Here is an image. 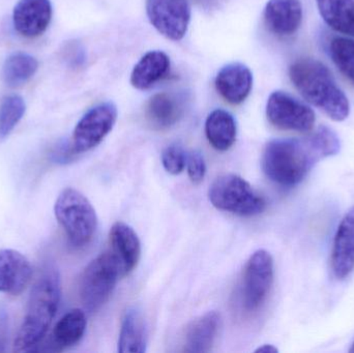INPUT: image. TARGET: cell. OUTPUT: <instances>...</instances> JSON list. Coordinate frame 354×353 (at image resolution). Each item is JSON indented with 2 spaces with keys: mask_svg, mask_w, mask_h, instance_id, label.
<instances>
[{
  "mask_svg": "<svg viewBox=\"0 0 354 353\" xmlns=\"http://www.w3.org/2000/svg\"><path fill=\"white\" fill-rule=\"evenodd\" d=\"M338 135L328 126H320L304 139H276L266 144L262 169L279 186H297L305 180L320 160L340 151Z\"/></svg>",
  "mask_w": 354,
  "mask_h": 353,
  "instance_id": "obj_1",
  "label": "cell"
},
{
  "mask_svg": "<svg viewBox=\"0 0 354 353\" xmlns=\"http://www.w3.org/2000/svg\"><path fill=\"white\" fill-rule=\"evenodd\" d=\"M289 78L304 99L324 111L335 122L351 114V103L328 66L313 58L295 60L289 68Z\"/></svg>",
  "mask_w": 354,
  "mask_h": 353,
  "instance_id": "obj_2",
  "label": "cell"
},
{
  "mask_svg": "<svg viewBox=\"0 0 354 353\" xmlns=\"http://www.w3.org/2000/svg\"><path fill=\"white\" fill-rule=\"evenodd\" d=\"M60 294L59 274L53 267H48L31 289L24 319L15 340L14 352H30L39 345L55 316Z\"/></svg>",
  "mask_w": 354,
  "mask_h": 353,
  "instance_id": "obj_3",
  "label": "cell"
},
{
  "mask_svg": "<svg viewBox=\"0 0 354 353\" xmlns=\"http://www.w3.org/2000/svg\"><path fill=\"white\" fill-rule=\"evenodd\" d=\"M54 213L73 247L82 248L93 240L97 228V213L82 193L64 189L56 199Z\"/></svg>",
  "mask_w": 354,
  "mask_h": 353,
  "instance_id": "obj_4",
  "label": "cell"
},
{
  "mask_svg": "<svg viewBox=\"0 0 354 353\" xmlns=\"http://www.w3.org/2000/svg\"><path fill=\"white\" fill-rule=\"evenodd\" d=\"M208 198L216 209L241 217H254L266 209L263 197L235 174L216 178L208 191Z\"/></svg>",
  "mask_w": 354,
  "mask_h": 353,
  "instance_id": "obj_5",
  "label": "cell"
},
{
  "mask_svg": "<svg viewBox=\"0 0 354 353\" xmlns=\"http://www.w3.org/2000/svg\"><path fill=\"white\" fill-rule=\"evenodd\" d=\"M120 276V265L110 251L93 259L83 271L79 285L85 309L89 312L100 310L109 300Z\"/></svg>",
  "mask_w": 354,
  "mask_h": 353,
  "instance_id": "obj_6",
  "label": "cell"
},
{
  "mask_svg": "<svg viewBox=\"0 0 354 353\" xmlns=\"http://www.w3.org/2000/svg\"><path fill=\"white\" fill-rule=\"evenodd\" d=\"M274 283V259L266 250L251 255L241 279L239 302L245 312L254 313L266 303Z\"/></svg>",
  "mask_w": 354,
  "mask_h": 353,
  "instance_id": "obj_7",
  "label": "cell"
},
{
  "mask_svg": "<svg viewBox=\"0 0 354 353\" xmlns=\"http://www.w3.org/2000/svg\"><path fill=\"white\" fill-rule=\"evenodd\" d=\"M266 116L276 128L299 133L311 132L316 120L311 107L282 90L270 93Z\"/></svg>",
  "mask_w": 354,
  "mask_h": 353,
  "instance_id": "obj_8",
  "label": "cell"
},
{
  "mask_svg": "<svg viewBox=\"0 0 354 353\" xmlns=\"http://www.w3.org/2000/svg\"><path fill=\"white\" fill-rule=\"evenodd\" d=\"M118 107L112 102L99 104L82 116L74 133L72 149L76 155L95 149L111 132L118 120Z\"/></svg>",
  "mask_w": 354,
  "mask_h": 353,
  "instance_id": "obj_9",
  "label": "cell"
},
{
  "mask_svg": "<svg viewBox=\"0 0 354 353\" xmlns=\"http://www.w3.org/2000/svg\"><path fill=\"white\" fill-rule=\"evenodd\" d=\"M147 14L151 24L171 41L185 37L191 21L187 0H147Z\"/></svg>",
  "mask_w": 354,
  "mask_h": 353,
  "instance_id": "obj_10",
  "label": "cell"
},
{
  "mask_svg": "<svg viewBox=\"0 0 354 353\" xmlns=\"http://www.w3.org/2000/svg\"><path fill=\"white\" fill-rule=\"evenodd\" d=\"M52 18L50 0H20L12 12L15 29L25 37H37L47 30Z\"/></svg>",
  "mask_w": 354,
  "mask_h": 353,
  "instance_id": "obj_11",
  "label": "cell"
},
{
  "mask_svg": "<svg viewBox=\"0 0 354 353\" xmlns=\"http://www.w3.org/2000/svg\"><path fill=\"white\" fill-rule=\"evenodd\" d=\"M330 267L338 280L346 279L354 271V207L347 211L337 229Z\"/></svg>",
  "mask_w": 354,
  "mask_h": 353,
  "instance_id": "obj_12",
  "label": "cell"
},
{
  "mask_svg": "<svg viewBox=\"0 0 354 353\" xmlns=\"http://www.w3.org/2000/svg\"><path fill=\"white\" fill-rule=\"evenodd\" d=\"M214 85L225 101L232 105H239L247 99L251 93L253 74L245 64L233 62L218 70Z\"/></svg>",
  "mask_w": 354,
  "mask_h": 353,
  "instance_id": "obj_13",
  "label": "cell"
},
{
  "mask_svg": "<svg viewBox=\"0 0 354 353\" xmlns=\"http://www.w3.org/2000/svg\"><path fill=\"white\" fill-rule=\"evenodd\" d=\"M32 276L28 259L12 249L0 250V292L19 296L27 287Z\"/></svg>",
  "mask_w": 354,
  "mask_h": 353,
  "instance_id": "obj_14",
  "label": "cell"
},
{
  "mask_svg": "<svg viewBox=\"0 0 354 353\" xmlns=\"http://www.w3.org/2000/svg\"><path fill=\"white\" fill-rule=\"evenodd\" d=\"M266 26L280 37L297 32L303 22L301 0H268L263 12Z\"/></svg>",
  "mask_w": 354,
  "mask_h": 353,
  "instance_id": "obj_15",
  "label": "cell"
},
{
  "mask_svg": "<svg viewBox=\"0 0 354 353\" xmlns=\"http://www.w3.org/2000/svg\"><path fill=\"white\" fill-rule=\"evenodd\" d=\"M110 252L115 257L122 277L129 275L138 265L141 255V244L132 227L118 222L110 230Z\"/></svg>",
  "mask_w": 354,
  "mask_h": 353,
  "instance_id": "obj_16",
  "label": "cell"
},
{
  "mask_svg": "<svg viewBox=\"0 0 354 353\" xmlns=\"http://www.w3.org/2000/svg\"><path fill=\"white\" fill-rule=\"evenodd\" d=\"M169 70L170 58L165 52H147L133 68L131 84L139 90H147L163 80Z\"/></svg>",
  "mask_w": 354,
  "mask_h": 353,
  "instance_id": "obj_17",
  "label": "cell"
},
{
  "mask_svg": "<svg viewBox=\"0 0 354 353\" xmlns=\"http://www.w3.org/2000/svg\"><path fill=\"white\" fill-rule=\"evenodd\" d=\"M220 314L212 311L196 318L185 331V352L206 353L212 350L220 329Z\"/></svg>",
  "mask_w": 354,
  "mask_h": 353,
  "instance_id": "obj_18",
  "label": "cell"
},
{
  "mask_svg": "<svg viewBox=\"0 0 354 353\" xmlns=\"http://www.w3.org/2000/svg\"><path fill=\"white\" fill-rule=\"evenodd\" d=\"M183 114V103L176 95L160 93L147 102L145 116L156 130H167L180 120Z\"/></svg>",
  "mask_w": 354,
  "mask_h": 353,
  "instance_id": "obj_19",
  "label": "cell"
},
{
  "mask_svg": "<svg viewBox=\"0 0 354 353\" xmlns=\"http://www.w3.org/2000/svg\"><path fill=\"white\" fill-rule=\"evenodd\" d=\"M147 347V330L145 316L137 307L129 308L120 327L118 352L145 353Z\"/></svg>",
  "mask_w": 354,
  "mask_h": 353,
  "instance_id": "obj_20",
  "label": "cell"
},
{
  "mask_svg": "<svg viewBox=\"0 0 354 353\" xmlns=\"http://www.w3.org/2000/svg\"><path fill=\"white\" fill-rule=\"evenodd\" d=\"M85 313L80 309L68 311L54 327L50 339L52 352H62L80 342L86 331Z\"/></svg>",
  "mask_w": 354,
  "mask_h": 353,
  "instance_id": "obj_21",
  "label": "cell"
},
{
  "mask_svg": "<svg viewBox=\"0 0 354 353\" xmlns=\"http://www.w3.org/2000/svg\"><path fill=\"white\" fill-rule=\"evenodd\" d=\"M205 135L214 149L228 151L236 140L237 126L234 117L226 110H214L206 118Z\"/></svg>",
  "mask_w": 354,
  "mask_h": 353,
  "instance_id": "obj_22",
  "label": "cell"
},
{
  "mask_svg": "<svg viewBox=\"0 0 354 353\" xmlns=\"http://www.w3.org/2000/svg\"><path fill=\"white\" fill-rule=\"evenodd\" d=\"M320 16L337 32L354 37V0H316Z\"/></svg>",
  "mask_w": 354,
  "mask_h": 353,
  "instance_id": "obj_23",
  "label": "cell"
},
{
  "mask_svg": "<svg viewBox=\"0 0 354 353\" xmlns=\"http://www.w3.org/2000/svg\"><path fill=\"white\" fill-rule=\"evenodd\" d=\"M37 68L39 62L33 56L26 53L12 54L2 66V80L8 87H19L28 82Z\"/></svg>",
  "mask_w": 354,
  "mask_h": 353,
  "instance_id": "obj_24",
  "label": "cell"
},
{
  "mask_svg": "<svg viewBox=\"0 0 354 353\" xmlns=\"http://www.w3.org/2000/svg\"><path fill=\"white\" fill-rule=\"evenodd\" d=\"M330 54L337 68L354 84V39L335 37L330 44Z\"/></svg>",
  "mask_w": 354,
  "mask_h": 353,
  "instance_id": "obj_25",
  "label": "cell"
},
{
  "mask_svg": "<svg viewBox=\"0 0 354 353\" xmlns=\"http://www.w3.org/2000/svg\"><path fill=\"white\" fill-rule=\"evenodd\" d=\"M25 102L19 95L4 97L0 104V138L8 137L12 132L25 113Z\"/></svg>",
  "mask_w": 354,
  "mask_h": 353,
  "instance_id": "obj_26",
  "label": "cell"
},
{
  "mask_svg": "<svg viewBox=\"0 0 354 353\" xmlns=\"http://www.w3.org/2000/svg\"><path fill=\"white\" fill-rule=\"evenodd\" d=\"M187 155L179 144H171L166 147L162 153V164L168 173L178 175L187 166Z\"/></svg>",
  "mask_w": 354,
  "mask_h": 353,
  "instance_id": "obj_27",
  "label": "cell"
},
{
  "mask_svg": "<svg viewBox=\"0 0 354 353\" xmlns=\"http://www.w3.org/2000/svg\"><path fill=\"white\" fill-rule=\"evenodd\" d=\"M187 170L193 184H198L203 182L206 173V164L200 151H194L187 155Z\"/></svg>",
  "mask_w": 354,
  "mask_h": 353,
  "instance_id": "obj_28",
  "label": "cell"
},
{
  "mask_svg": "<svg viewBox=\"0 0 354 353\" xmlns=\"http://www.w3.org/2000/svg\"><path fill=\"white\" fill-rule=\"evenodd\" d=\"M8 337V314L6 309L0 305V352H6Z\"/></svg>",
  "mask_w": 354,
  "mask_h": 353,
  "instance_id": "obj_29",
  "label": "cell"
},
{
  "mask_svg": "<svg viewBox=\"0 0 354 353\" xmlns=\"http://www.w3.org/2000/svg\"><path fill=\"white\" fill-rule=\"evenodd\" d=\"M75 52H73L72 46H70L68 50H66V60L70 61L72 66H80L83 61H84V56H83V51L79 46L74 45Z\"/></svg>",
  "mask_w": 354,
  "mask_h": 353,
  "instance_id": "obj_30",
  "label": "cell"
},
{
  "mask_svg": "<svg viewBox=\"0 0 354 353\" xmlns=\"http://www.w3.org/2000/svg\"><path fill=\"white\" fill-rule=\"evenodd\" d=\"M278 352V348L274 347V345H270V344H266V345H262L261 347H259L258 350H255V352L262 353H277Z\"/></svg>",
  "mask_w": 354,
  "mask_h": 353,
  "instance_id": "obj_31",
  "label": "cell"
},
{
  "mask_svg": "<svg viewBox=\"0 0 354 353\" xmlns=\"http://www.w3.org/2000/svg\"><path fill=\"white\" fill-rule=\"evenodd\" d=\"M349 352L354 353V343L353 344V346H351V350Z\"/></svg>",
  "mask_w": 354,
  "mask_h": 353,
  "instance_id": "obj_32",
  "label": "cell"
}]
</instances>
